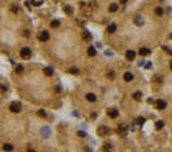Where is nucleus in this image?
<instances>
[{"instance_id":"nucleus-1","label":"nucleus","mask_w":172,"mask_h":152,"mask_svg":"<svg viewBox=\"0 0 172 152\" xmlns=\"http://www.w3.org/2000/svg\"><path fill=\"white\" fill-rule=\"evenodd\" d=\"M37 39H39L40 42H47V40L50 39V34H49L47 30H42V32L37 34Z\"/></svg>"},{"instance_id":"nucleus-2","label":"nucleus","mask_w":172,"mask_h":152,"mask_svg":"<svg viewBox=\"0 0 172 152\" xmlns=\"http://www.w3.org/2000/svg\"><path fill=\"white\" fill-rule=\"evenodd\" d=\"M111 132H112V131H111V128H109V126H99V128H98V134H99V135H102V136L109 135Z\"/></svg>"},{"instance_id":"nucleus-3","label":"nucleus","mask_w":172,"mask_h":152,"mask_svg":"<svg viewBox=\"0 0 172 152\" xmlns=\"http://www.w3.org/2000/svg\"><path fill=\"white\" fill-rule=\"evenodd\" d=\"M20 56L23 59H29L30 56H32V50L29 49V47H23L22 50H20Z\"/></svg>"},{"instance_id":"nucleus-4","label":"nucleus","mask_w":172,"mask_h":152,"mask_svg":"<svg viewBox=\"0 0 172 152\" xmlns=\"http://www.w3.org/2000/svg\"><path fill=\"white\" fill-rule=\"evenodd\" d=\"M20 109H22L20 103H17V102H13V103H10V110H12L13 113H19V112H20Z\"/></svg>"},{"instance_id":"nucleus-5","label":"nucleus","mask_w":172,"mask_h":152,"mask_svg":"<svg viewBox=\"0 0 172 152\" xmlns=\"http://www.w3.org/2000/svg\"><path fill=\"white\" fill-rule=\"evenodd\" d=\"M118 132H119V134H122V135H126V132H128V126H126L125 123H120V125L118 126Z\"/></svg>"},{"instance_id":"nucleus-6","label":"nucleus","mask_w":172,"mask_h":152,"mask_svg":"<svg viewBox=\"0 0 172 152\" xmlns=\"http://www.w3.org/2000/svg\"><path fill=\"white\" fill-rule=\"evenodd\" d=\"M108 115H109V118L115 119V118H118V116H119V112H118L116 109H109V110H108Z\"/></svg>"},{"instance_id":"nucleus-7","label":"nucleus","mask_w":172,"mask_h":152,"mask_svg":"<svg viewBox=\"0 0 172 152\" xmlns=\"http://www.w3.org/2000/svg\"><path fill=\"white\" fill-rule=\"evenodd\" d=\"M156 108H158L159 110H164V109L166 108V102H165V101H162V99L156 101Z\"/></svg>"},{"instance_id":"nucleus-8","label":"nucleus","mask_w":172,"mask_h":152,"mask_svg":"<svg viewBox=\"0 0 172 152\" xmlns=\"http://www.w3.org/2000/svg\"><path fill=\"white\" fill-rule=\"evenodd\" d=\"M123 80H125V82H131V80H133V73L126 72V73L123 75Z\"/></svg>"},{"instance_id":"nucleus-9","label":"nucleus","mask_w":172,"mask_h":152,"mask_svg":"<svg viewBox=\"0 0 172 152\" xmlns=\"http://www.w3.org/2000/svg\"><path fill=\"white\" fill-rule=\"evenodd\" d=\"M125 56H126V59H128V60H133V59H135V56H136V53H135L133 50H128Z\"/></svg>"},{"instance_id":"nucleus-10","label":"nucleus","mask_w":172,"mask_h":152,"mask_svg":"<svg viewBox=\"0 0 172 152\" xmlns=\"http://www.w3.org/2000/svg\"><path fill=\"white\" fill-rule=\"evenodd\" d=\"M139 55L141 56H148V55H151V50L148 47H141L139 49Z\"/></svg>"},{"instance_id":"nucleus-11","label":"nucleus","mask_w":172,"mask_h":152,"mask_svg":"<svg viewBox=\"0 0 172 152\" xmlns=\"http://www.w3.org/2000/svg\"><path fill=\"white\" fill-rule=\"evenodd\" d=\"M86 99H88L89 102H96V95L95 93H86Z\"/></svg>"},{"instance_id":"nucleus-12","label":"nucleus","mask_w":172,"mask_h":152,"mask_svg":"<svg viewBox=\"0 0 172 152\" xmlns=\"http://www.w3.org/2000/svg\"><path fill=\"white\" fill-rule=\"evenodd\" d=\"M43 73H45L46 76H52V75L55 73V70H53V68L49 66V68H45V69H43Z\"/></svg>"},{"instance_id":"nucleus-13","label":"nucleus","mask_w":172,"mask_h":152,"mask_svg":"<svg viewBox=\"0 0 172 152\" xmlns=\"http://www.w3.org/2000/svg\"><path fill=\"white\" fill-rule=\"evenodd\" d=\"M133 99H135V101H141V99H142V92H139V90L135 92V93H133Z\"/></svg>"},{"instance_id":"nucleus-14","label":"nucleus","mask_w":172,"mask_h":152,"mask_svg":"<svg viewBox=\"0 0 172 152\" xmlns=\"http://www.w3.org/2000/svg\"><path fill=\"white\" fill-rule=\"evenodd\" d=\"M155 14H156V16H162L164 14V7H155Z\"/></svg>"},{"instance_id":"nucleus-15","label":"nucleus","mask_w":172,"mask_h":152,"mask_svg":"<svg viewBox=\"0 0 172 152\" xmlns=\"http://www.w3.org/2000/svg\"><path fill=\"white\" fill-rule=\"evenodd\" d=\"M116 27H118V26H116L115 23H112V25H109V26H108V33H113V32L116 30Z\"/></svg>"},{"instance_id":"nucleus-16","label":"nucleus","mask_w":172,"mask_h":152,"mask_svg":"<svg viewBox=\"0 0 172 152\" xmlns=\"http://www.w3.org/2000/svg\"><path fill=\"white\" fill-rule=\"evenodd\" d=\"M3 151H6V152L13 151V145H12V144H6V145H3Z\"/></svg>"},{"instance_id":"nucleus-17","label":"nucleus","mask_w":172,"mask_h":152,"mask_svg":"<svg viewBox=\"0 0 172 152\" xmlns=\"http://www.w3.org/2000/svg\"><path fill=\"white\" fill-rule=\"evenodd\" d=\"M50 26L53 27V29H57V27L60 26V22H59V20H52V22H50Z\"/></svg>"},{"instance_id":"nucleus-18","label":"nucleus","mask_w":172,"mask_h":152,"mask_svg":"<svg viewBox=\"0 0 172 152\" xmlns=\"http://www.w3.org/2000/svg\"><path fill=\"white\" fill-rule=\"evenodd\" d=\"M103 151H105V152H111L112 151V145L109 142H106L105 145H103Z\"/></svg>"},{"instance_id":"nucleus-19","label":"nucleus","mask_w":172,"mask_h":152,"mask_svg":"<svg viewBox=\"0 0 172 152\" xmlns=\"http://www.w3.org/2000/svg\"><path fill=\"white\" fill-rule=\"evenodd\" d=\"M88 53H89V56H95V55H96V49H95L93 46H90V47L88 49Z\"/></svg>"},{"instance_id":"nucleus-20","label":"nucleus","mask_w":172,"mask_h":152,"mask_svg":"<svg viewBox=\"0 0 172 152\" xmlns=\"http://www.w3.org/2000/svg\"><path fill=\"white\" fill-rule=\"evenodd\" d=\"M164 125H165V123H164L162 121H158L156 123H155V128H156V129L159 131V129H162V128H164Z\"/></svg>"},{"instance_id":"nucleus-21","label":"nucleus","mask_w":172,"mask_h":152,"mask_svg":"<svg viewBox=\"0 0 172 152\" xmlns=\"http://www.w3.org/2000/svg\"><path fill=\"white\" fill-rule=\"evenodd\" d=\"M116 10H118V4H116V3L109 4V12H116Z\"/></svg>"},{"instance_id":"nucleus-22","label":"nucleus","mask_w":172,"mask_h":152,"mask_svg":"<svg viewBox=\"0 0 172 152\" xmlns=\"http://www.w3.org/2000/svg\"><path fill=\"white\" fill-rule=\"evenodd\" d=\"M63 9H65V12H66L67 14H72V13H73V9H72L70 6H65Z\"/></svg>"},{"instance_id":"nucleus-23","label":"nucleus","mask_w":172,"mask_h":152,"mask_svg":"<svg viewBox=\"0 0 172 152\" xmlns=\"http://www.w3.org/2000/svg\"><path fill=\"white\" fill-rule=\"evenodd\" d=\"M143 122H146V119H145L143 116H139V118H136V123H139V125H142Z\"/></svg>"},{"instance_id":"nucleus-24","label":"nucleus","mask_w":172,"mask_h":152,"mask_svg":"<svg viewBox=\"0 0 172 152\" xmlns=\"http://www.w3.org/2000/svg\"><path fill=\"white\" fill-rule=\"evenodd\" d=\"M37 116H40V118H45V116H46V112H45L43 109H39V110H37Z\"/></svg>"},{"instance_id":"nucleus-25","label":"nucleus","mask_w":172,"mask_h":152,"mask_svg":"<svg viewBox=\"0 0 172 152\" xmlns=\"http://www.w3.org/2000/svg\"><path fill=\"white\" fill-rule=\"evenodd\" d=\"M23 72V66L22 65H17L16 66V73H22Z\"/></svg>"},{"instance_id":"nucleus-26","label":"nucleus","mask_w":172,"mask_h":152,"mask_svg":"<svg viewBox=\"0 0 172 152\" xmlns=\"http://www.w3.org/2000/svg\"><path fill=\"white\" fill-rule=\"evenodd\" d=\"M108 78H111V79H113V78H115V72H113V70L108 72Z\"/></svg>"},{"instance_id":"nucleus-27","label":"nucleus","mask_w":172,"mask_h":152,"mask_svg":"<svg viewBox=\"0 0 172 152\" xmlns=\"http://www.w3.org/2000/svg\"><path fill=\"white\" fill-rule=\"evenodd\" d=\"M78 135H79L80 138H83V136H86V132H85V131H79V132H78Z\"/></svg>"},{"instance_id":"nucleus-28","label":"nucleus","mask_w":172,"mask_h":152,"mask_svg":"<svg viewBox=\"0 0 172 152\" xmlns=\"http://www.w3.org/2000/svg\"><path fill=\"white\" fill-rule=\"evenodd\" d=\"M42 3H43L42 0H36V2H33V4H34V6H42Z\"/></svg>"},{"instance_id":"nucleus-29","label":"nucleus","mask_w":172,"mask_h":152,"mask_svg":"<svg viewBox=\"0 0 172 152\" xmlns=\"http://www.w3.org/2000/svg\"><path fill=\"white\" fill-rule=\"evenodd\" d=\"M70 73H79V70H78L76 68H72V69H70Z\"/></svg>"},{"instance_id":"nucleus-30","label":"nucleus","mask_w":172,"mask_h":152,"mask_svg":"<svg viewBox=\"0 0 172 152\" xmlns=\"http://www.w3.org/2000/svg\"><path fill=\"white\" fill-rule=\"evenodd\" d=\"M17 10H19V9H17V6H13V7H12V12H14V13H16Z\"/></svg>"},{"instance_id":"nucleus-31","label":"nucleus","mask_w":172,"mask_h":152,"mask_svg":"<svg viewBox=\"0 0 172 152\" xmlns=\"http://www.w3.org/2000/svg\"><path fill=\"white\" fill-rule=\"evenodd\" d=\"M27 152H36L34 149H27Z\"/></svg>"}]
</instances>
